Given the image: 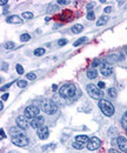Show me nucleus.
Listing matches in <instances>:
<instances>
[{
	"label": "nucleus",
	"mask_w": 127,
	"mask_h": 153,
	"mask_svg": "<svg viewBox=\"0 0 127 153\" xmlns=\"http://www.w3.org/2000/svg\"><path fill=\"white\" fill-rule=\"evenodd\" d=\"M40 107H41V109H42L45 113H47V114H54V113L58 111L56 104H55L53 100L48 99V98H44V99L41 100Z\"/></svg>",
	"instance_id": "obj_1"
},
{
	"label": "nucleus",
	"mask_w": 127,
	"mask_h": 153,
	"mask_svg": "<svg viewBox=\"0 0 127 153\" xmlns=\"http://www.w3.org/2000/svg\"><path fill=\"white\" fill-rule=\"evenodd\" d=\"M99 107L101 109V112L106 115V117H112L114 114V106L111 101L106 100V99H101L99 100Z\"/></svg>",
	"instance_id": "obj_2"
},
{
	"label": "nucleus",
	"mask_w": 127,
	"mask_h": 153,
	"mask_svg": "<svg viewBox=\"0 0 127 153\" xmlns=\"http://www.w3.org/2000/svg\"><path fill=\"white\" fill-rule=\"evenodd\" d=\"M76 93V87L73 84H65L60 87V95L63 98H72Z\"/></svg>",
	"instance_id": "obj_3"
},
{
	"label": "nucleus",
	"mask_w": 127,
	"mask_h": 153,
	"mask_svg": "<svg viewBox=\"0 0 127 153\" xmlns=\"http://www.w3.org/2000/svg\"><path fill=\"white\" fill-rule=\"evenodd\" d=\"M86 91H87L88 95L92 97V98H94V99H100V100H101V98L103 97L102 91H101L98 86H95V85H93V84L87 85V86H86Z\"/></svg>",
	"instance_id": "obj_4"
},
{
	"label": "nucleus",
	"mask_w": 127,
	"mask_h": 153,
	"mask_svg": "<svg viewBox=\"0 0 127 153\" xmlns=\"http://www.w3.org/2000/svg\"><path fill=\"white\" fill-rule=\"evenodd\" d=\"M12 142L16 146H20V147H25L29 144V140L28 138L25 135V134H21V135H16V137H12Z\"/></svg>",
	"instance_id": "obj_5"
},
{
	"label": "nucleus",
	"mask_w": 127,
	"mask_h": 153,
	"mask_svg": "<svg viewBox=\"0 0 127 153\" xmlns=\"http://www.w3.org/2000/svg\"><path fill=\"white\" fill-rule=\"evenodd\" d=\"M39 113H40V108L36 107V106H34V105L27 106V107L25 108V115H26L29 120L33 119V118H35V117H38Z\"/></svg>",
	"instance_id": "obj_6"
},
{
	"label": "nucleus",
	"mask_w": 127,
	"mask_h": 153,
	"mask_svg": "<svg viewBox=\"0 0 127 153\" xmlns=\"http://www.w3.org/2000/svg\"><path fill=\"white\" fill-rule=\"evenodd\" d=\"M44 121H45V118L42 115H38V117H35V118L29 120V126L32 128H36L38 129L41 126H44Z\"/></svg>",
	"instance_id": "obj_7"
},
{
	"label": "nucleus",
	"mask_w": 127,
	"mask_h": 153,
	"mask_svg": "<svg viewBox=\"0 0 127 153\" xmlns=\"http://www.w3.org/2000/svg\"><path fill=\"white\" fill-rule=\"evenodd\" d=\"M100 146H101V140H100L99 138H96V137L91 138L89 141H88V144H87V148H88L89 151L98 149Z\"/></svg>",
	"instance_id": "obj_8"
},
{
	"label": "nucleus",
	"mask_w": 127,
	"mask_h": 153,
	"mask_svg": "<svg viewBox=\"0 0 127 153\" xmlns=\"http://www.w3.org/2000/svg\"><path fill=\"white\" fill-rule=\"evenodd\" d=\"M100 72H101V74H102L103 76H108V75H111V74L113 73V67H112L111 64H108V62L106 61V62H103V64L100 66Z\"/></svg>",
	"instance_id": "obj_9"
},
{
	"label": "nucleus",
	"mask_w": 127,
	"mask_h": 153,
	"mask_svg": "<svg viewBox=\"0 0 127 153\" xmlns=\"http://www.w3.org/2000/svg\"><path fill=\"white\" fill-rule=\"evenodd\" d=\"M16 124H18L19 127H21L22 129H25V128H27L29 126V120H28V118L25 114L24 115H19L16 118Z\"/></svg>",
	"instance_id": "obj_10"
},
{
	"label": "nucleus",
	"mask_w": 127,
	"mask_h": 153,
	"mask_svg": "<svg viewBox=\"0 0 127 153\" xmlns=\"http://www.w3.org/2000/svg\"><path fill=\"white\" fill-rule=\"evenodd\" d=\"M48 134H49V129L47 126H41L40 128H38V137L41 139V140H46L48 138Z\"/></svg>",
	"instance_id": "obj_11"
},
{
	"label": "nucleus",
	"mask_w": 127,
	"mask_h": 153,
	"mask_svg": "<svg viewBox=\"0 0 127 153\" xmlns=\"http://www.w3.org/2000/svg\"><path fill=\"white\" fill-rule=\"evenodd\" d=\"M118 146H119V148L121 149V152L127 153V140H126V138L119 137V138H118Z\"/></svg>",
	"instance_id": "obj_12"
},
{
	"label": "nucleus",
	"mask_w": 127,
	"mask_h": 153,
	"mask_svg": "<svg viewBox=\"0 0 127 153\" xmlns=\"http://www.w3.org/2000/svg\"><path fill=\"white\" fill-rule=\"evenodd\" d=\"M9 134H11V138L12 137H16V135H21V134H25L22 128L19 127V126H13L9 128Z\"/></svg>",
	"instance_id": "obj_13"
},
{
	"label": "nucleus",
	"mask_w": 127,
	"mask_h": 153,
	"mask_svg": "<svg viewBox=\"0 0 127 153\" xmlns=\"http://www.w3.org/2000/svg\"><path fill=\"white\" fill-rule=\"evenodd\" d=\"M6 21H7L8 24H21V22H24L22 19H21L19 15H11V16H8V18L6 19Z\"/></svg>",
	"instance_id": "obj_14"
},
{
	"label": "nucleus",
	"mask_w": 127,
	"mask_h": 153,
	"mask_svg": "<svg viewBox=\"0 0 127 153\" xmlns=\"http://www.w3.org/2000/svg\"><path fill=\"white\" fill-rule=\"evenodd\" d=\"M86 74H87V78H88V79H95V78L98 76V71H96L95 68H89Z\"/></svg>",
	"instance_id": "obj_15"
},
{
	"label": "nucleus",
	"mask_w": 127,
	"mask_h": 153,
	"mask_svg": "<svg viewBox=\"0 0 127 153\" xmlns=\"http://www.w3.org/2000/svg\"><path fill=\"white\" fill-rule=\"evenodd\" d=\"M82 29H83V27H82V25H80V24L74 25V26H72V28H71V31H72L73 34H78V33L82 32Z\"/></svg>",
	"instance_id": "obj_16"
},
{
	"label": "nucleus",
	"mask_w": 127,
	"mask_h": 153,
	"mask_svg": "<svg viewBox=\"0 0 127 153\" xmlns=\"http://www.w3.org/2000/svg\"><path fill=\"white\" fill-rule=\"evenodd\" d=\"M107 21H108V16H107V15H102V16H100V18L98 19L96 26H102V25H105Z\"/></svg>",
	"instance_id": "obj_17"
},
{
	"label": "nucleus",
	"mask_w": 127,
	"mask_h": 153,
	"mask_svg": "<svg viewBox=\"0 0 127 153\" xmlns=\"http://www.w3.org/2000/svg\"><path fill=\"white\" fill-rule=\"evenodd\" d=\"M107 93H108V95H109L111 98H116V95H118V92H116V88H115V87H109V88L107 89Z\"/></svg>",
	"instance_id": "obj_18"
},
{
	"label": "nucleus",
	"mask_w": 127,
	"mask_h": 153,
	"mask_svg": "<svg viewBox=\"0 0 127 153\" xmlns=\"http://www.w3.org/2000/svg\"><path fill=\"white\" fill-rule=\"evenodd\" d=\"M75 141H79V142L85 144V142L89 141V139H88L87 135H76V137H75Z\"/></svg>",
	"instance_id": "obj_19"
},
{
	"label": "nucleus",
	"mask_w": 127,
	"mask_h": 153,
	"mask_svg": "<svg viewBox=\"0 0 127 153\" xmlns=\"http://www.w3.org/2000/svg\"><path fill=\"white\" fill-rule=\"evenodd\" d=\"M14 46H15V44H14L13 41H7V42L4 44V48H5L6 51H11V49H13Z\"/></svg>",
	"instance_id": "obj_20"
},
{
	"label": "nucleus",
	"mask_w": 127,
	"mask_h": 153,
	"mask_svg": "<svg viewBox=\"0 0 127 153\" xmlns=\"http://www.w3.org/2000/svg\"><path fill=\"white\" fill-rule=\"evenodd\" d=\"M121 126H122V128L127 129V111L123 113V115L121 118Z\"/></svg>",
	"instance_id": "obj_21"
},
{
	"label": "nucleus",
	"mask_w": 127,
	"mask_h": 153,
	"mask_svg": "<svg viewBox=\"0 0 127 153\" xmlns=\"http://www.w3.org/2000/svg\"><path fill=\"white\" fill-rule=\"evenodd\" d=\"M72 146L74 147V148H76V149H81V148H83V144L82 142H79V141H74V142H72Z\"/></svg>",
	"instance_id": "obj_22"
},
{
	"label": "nucleus",
	"mask_w": 127,
	"mask_h": 153,
	"mask_svg": "<svg viewBox=\"0 0 127 153\" xmlns=\"http://www.w3.org/2000/svg\"><path fill=\"white\" fill-rule=\"evenodd\" d=\"M34 15L32 12H22V19H32Z\"/></svg>",
	"instance_id": "obj_23"
},
{
	"label": "nucleus",
	"mask_w": 127,
	"mask_h": 153,
	"mask_svg": "<svg viewBox=\"0 0 127 153\" xmlns=\"http://www.w3.org/2000/svg\"><path fill=\"white\" fill-rule=\"evenodd\" d=\"M44 53H45V48H36V49H34V55H36V56H41Z\"/></svg>",
	"instance_id": "obj_24"
},
{
	"label": "nucleus",
	"mask_w": 127,
	"mask_h": 153,
	"mask_svg": "<svg viewBox=\"0 0 127 153\" xmlns=\"http://www.w3.org/2000/svg\"><path fill=\"white\" fill-rule=\"evenodd\" d=\"M29 39H31V35L27 34V33H25V34H22V35L20 36V40H21L22 42H26V41H28Z\"/></svg>",
	"instance_id": "obj_25"
},
{
	"label": "nucleus",
	"mask_w": 127,
	"mask_h": 153,
	"mask_svg": "<svg viewBox=\"0 0 127 153\" xmlns=\"http://www.w3.org/2000/svg\"><path fill=\"white\" fill-rule=\"evenodd\" d=\"M86 40H87V38H86V36H82V38H80L79 40H76V41H75V42H74L73 45H74V46L76 47V46H79V45H81L82 42H85Z\"/></svg>",
	"instance_id": "obj_26"
},
{
	"label": "nucleus",
	"mask_w": 127,
	"mask_h": 153,
	"mask_svg": "<svg viewBox=\"0 0 127 153\" xmlns=\"http://www.w3.org/2000/svg\"><path fill=\"white\" fill-rule=\"evenodd\" d=\"M16 85H18V87H20V88H24V87L27 86V82H26L25 80H16Z\"/></svg>",
	"instance_id": "obj_27"
},
{
	"label": "nucleus",
	"mask_w": 127,
	"mask_h": 153,
	"mask_svg": "<svg viewBox=\"0 0 127 153\" xmlns=\"http://www.w3.org/2000/svg\"><path fill=\"white\" fill-rule=\"evenodd\" d=\"M26 76H27L28 80H35V79H36V75H35L34 73H27Z\"/></svg>",
	"instance_id": "obj_28"
},
{
	"label": "nucleus",
	"mask_w": 127,
	"mask_h": 153,
	"mask_svg": "<svg viewBox=\"0 0 127 153\" xmlns=\"http://www.w3.org/2000/svg\"><path fill=\"white\" fill-rule=\"evenodd\" d=\"M94 18H95L94 13H93L92 11H89V12L87 13V19H88V20H94Z\"/></svg>",
	"instance_id": "obj_29"
},
{
	"label": "nucleus",
	"mask_w": 127,
	"mask_h": 153,
	"mask_svg": "<svg viewBox=\"0 0 127 153\" xmlns=\"http://www.w3.org/2000/svg\"><path fill=\"white\" fill-rule=\"evenodd\" d=\"M100 64H101V60H100V59H94L93 62H92V66H93V67H96V66H99Z\"/></svg>",
	"instance_id": "obj_30"
},
{
	"label": "nucleus",
	"mask_w": 127,
	"mask_h": 153,
	"mask_svg": "<svg viewBox=\"0 0 127 153\" xmlns=\"http://www.w3.org/2000/svg\"><path fill=\"white\" fill-rule=\"evenodd\" d=\"M16 72H18L19 74H22V73H24V67H22L21 65H19V64L16 65Z\"/></svg>",
	"instance_id": "obj_31"
},
{
	"label": "nucleus",
	"mask_w": 127,
	"mask_h": 153,
	"mask_svg": "<svg viewBox=\"0 0 127 153\" xmlns=\"http://www.w3.org/2000/svg\"><path fill=\"white\" fill-rule=\"evenodd\" d=\"M66 44H67V40H66V39H60V40L58 41V45H59V46H65Z\"/></svg>",
	"instance_id": "obj_32"
},
{
	"label": "nucleus",
	"mask_w": 127,
	"mask_h": 153,
	"mask_svg": "<svg viewBox=\"0 0 127 153\" xmlns=\"http://www.w3.org/2000/svg\"><path fill=\"white\" fill-rule=\"evenodd\" d=\"M1 69L6 72V71L8 69V64H7V62H2V65H1Z\"/></svg>",
	"instance_id": "obj_33"
},
{
	"label": "nucleus",
	"mask_w": 127,
	"mask_h": 153,
	"mask_svg": "<svg viewBox=\"0 0 127 153\" xmlns=\"http://www.w3.org/2000/svg\"><path fill=\"white\" fill-rule=\"evenodd\" d=\"M56 2H58V5H66V4H68L69 1H67V0H58Z\"/></svg>",
	"instance_id": "obj_34"
},
{
	"label": "nucleus",
	"mask_w": 127,
	"mask_h": 153,
	"mask_svg": "<svg viewBox=\"0 0 127 153\" xmlns=\"http://www.w3.org/2000/svg\"><path fill=\"white\" fill-rule=\"evenodd\" d=\"M98 87H99L100 89L103 88V87H105V82H103V81H99V82H98Z\"/></svg>",
	"instance_id": "obj_35"
},
{
	"label": "nucleus",
	"mask_w": 127,
	"mask_h": 153,
	"mask_svg": "<svg viewBox=\"0 0 127 153\" xmlns=\"http://www.w3.org/2000/svg\"><path fill=\"white\" fill-rule=\"evenodd\" d=\"M11 85H13V82H9V84H7V85L2 86V87H1V91H4V89H7V88H8V87H9Z\"/></svg>",
	"instance_id": "obj_36"
},
{
	"label": "nucleus",
	"mask_w": 127,
	"mask_h": 153,
	"mask_svg": "<svg viewBox=\"0 0 127 153\" xmlns=\"http://www.w3.org/2000/svg\"><path fill=\"white\" fill-rule=\"evenodd\" d=\"M111 11H112V7H109V6H108V7H106V8L103 9V12H105V13H107V14H108V13H111Z\"/></svg>",
	"instance_id": "obj_37"
},
{
	"label": "nucleus",
	"mask_w": 127,
	"mask_h": 153,
	"mask_svg": "<svg viewBox=\"0 0 127 153\" xmlns=\"http://www.w3.org/2000/svg\"><path fill=\"white\" fill-rule=\"evenodd\" d=\"M108 153H121L120 151H116L115 148H111L109 151H108Z\"/></svg>",
	"instance_id": "obj_38"
},
{
	"label": "nucleus",
	"mask_w": 127,
	"mask_h": 153,
	"mask_svg": "<svg viewBox=\"0 0 127 153\" xmlns=\"http://www.w3.org/2000/svg\"><path fill=\"white\" fill-rule=\"evenodd\" d=\"M7 98H8V93H5V94H2L1 100H7Z\"/></svg>",
	"instance_id": "obj_39"
},
{
	"label": "nucleus",
	"mask_w": 127,
	"mask_h": 153,
	"mask_svg": "<svg viewBox=\"0 0 127 153\" xmlns=\"http://www.w3.org/2000/svg\"><path fill=\"white\" fill-rule=\"evenodd\" d=\"M0 133H1V139H5V138H6V134H5V132H4L2 128L0 129Z\"/></svg>",
	"instance_id": "obj_40"
},
{
	"label": "nucleus",
	"mask_w": 127,
	"mask_h": 153,
	"mask_svg": "<svg viewBox=\"0 0 127 153\" xmlns=\"http://www.w3.org/2000/svg\"><path fill=\"white\" fill-rule=\"evenodd\" d=\"M7 2H8L7 0H2V1L0 2V5H1V6H5V5H7Z\"/></svg>",
	"instance_id": "obj_41"
},
{
	"label": "nucleus",
	"mask_w": 127,
	"mask_h": 153,
	"mask_svg": "<svg viewBox=\"0 0 127 153\" xmlns=\"http://www.w3.org/2000/svg\"><path fill=\"white\" fill-rule=\"evenodd\" d=\"M118 144V139H113L112 140V145H116Z\"/></svg>",
	"instance_id": "obj_42"
},
{
	"label": "nucleus",
	"mask_w": 127,
	"mask_h": 153,
	"mask_svg": "<svg viewBox=\"0 0 127 153\" xmlns=\"http://www.w3.org/2000/svg\"><path fill=\"white\" fill-rule=\"evenodd\" d=\"M52 89H53V91H56V89H58V86H56V85L54 84V85L52 86Z\"/></svg>",
	"instance_id": "obj_43"
},
{
	"label": "nucleus",
	"mask_w": 127,
	"mask_h": 153,
	"mask_svg": "<svg viewBox=\"0 0 127 153\" xmlns=\"http://www.w3.org/2000/svg\"><path fill=\"white\" fill-rule=\"evenodd\" d=\"M0 109H1V111L4 109V104H2V100H1V102H0Z\"/></svg>",
	"instance_id": "obj_44"
},
{
	"label": "nucleus",
	"mask_w": 127,
	"mask_h": 153,
	"mask_svg": "<svg viewBox=\"0 0 127 153\" xmlns=\"http://www.w3.org/2000/svg\"><path fill=\"white\" fill-rule=\"evenodd\" d=\"M93 7V4H89V5H87V8H92Z\"/></svg>",
	"instance_id": "obj_45"
},
{
	"label": "nucleus",
	"mask_w": 127,
	"mask_h": 153,
	"mask_svg": "<svg viewBox=\"0 0 127 153\" xmlns=\"http://www.w3.org/2000/svg\"><path fill=\"white\" fill-rule=\"evenodd\" d=\"M125 52H126V54H127V47H126V48H125Z\"/></svg>",
	"instance_id": "obj_46"
}]
</instances>
